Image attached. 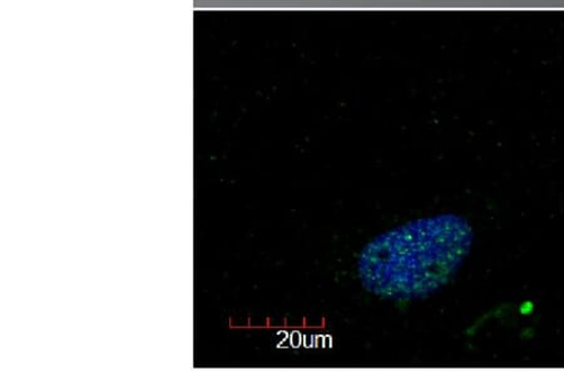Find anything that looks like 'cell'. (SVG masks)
Returning <instances> with one entry per match:
<instances>
[{
	"instance_id": "obj_1",
	"label": "cell",
	"mask_w": 564,
	"mask_h": 372,
	"mask_svg": "<svg viewBox=\"0 0 564 372\" xmlns=\"http://www.w3.org/2000/svg\"><path fill=\"white\" fill-rule=\"evenodd\" d=\"M475 232L464 217H426L377 236L362 249L359 278L369 293L387 299L425 298L456 277Z\"/></svg>"
}]
</instances>
